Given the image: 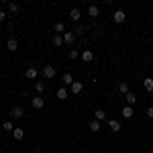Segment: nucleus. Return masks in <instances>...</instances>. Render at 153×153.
Returning a JSON list of instances; mask_svg holds the SVG:
<instances>
[{"label":"nucleus","mask_w":153,"mask_h":153,"mask_svg":"<svg viewBox=\"0 0 153 153\" xmlns=\"http://www.w3.org/2000/svg\"><path fill=\"white\" fill-rule=\"evenodd\" d=\"M125 19H127V14H125V10H117L114 12V14H112V21H114V23H125Z\"/></svg>","instance_id":"obj_1"},{"label":"nucleus","mask_w":153,"mask_h":153,"mask_svg":"<svg viewBox=\"0 0 153 153\" xmlns=\"http://www.w3.org/2000/svg\"><path fill=\"white\" fill-rule=\"evenodd\" d=\"M43 76H45L47 80L55 78V68H53V65H45V68H43Z\"/></svg>","instance_id":"obj_2"},{"label":"nucleus","mask_w":153,"mask_h":153,"mask_svg":"<svg viewBox=\"0 0 153 153\" xmlns=\"http://www.w3.org/2000/svg\"><path fill=\"white\" fill-rule=\"evenodd\" d=\"M25 114V110H23V106H14V108H12L10 110V117L12 118H21Z\"/></svg>","instance_id":"obj_3"},{"label":"nucleus","mask_w":153,"mask_h":153,"mask_svg":"<svg viewBox=\"0 0 153 153\" xmlns=\"http://www.w3.org/2000/svg\"><path fill=\"white\" fill-rule=\"evenodd\" d=\"M108 127H110V131H112V133H118V131H120V123H118V120H114V118H110V120H108Z\"/></svg>","instance_id":"obj_4"},{"label":"nucleus","mask_w":153,"mask_h":153,"mask_svg":"<svg viewBox=\"0 0 153 153\" xmlns=\"http://www.w3.org/2000/svg\"><path fill=\"white\" fill-rule=\"evenodd\" d=\"M6 49H8V51H16V49H19V41H16V39H8V41H6Z\"/></svg>","instance_id":"obj_5"},{"label":"nucleus","mask_w":153,"mask_h":153,"mask_svg":"<svg viewBox=\"0 0 153 153\" xmlns=\"http://www.w3.org/2000/svg\"><path fill=\"white\" fill-rule=\"evenodd\" d=\"M104 117H106V112L102 110V108H96V110H94V120L102 123V120H104Z\"/></svg>","instance_id":"obj_6"},{"label":"nucleus","mask_w":153,"mask_h":153,"mask_svg":"<svg viewBox=\"0 0 153 153\" xmlns=\"http://www.w3.org/2000/svg\"><path fill=\"white\" fill-rule=\"evenodd\" d=\"M82 90H84V84L82 82H74V84H71V94H80Z\"/></svg>","instance_id":"obj_7"},{"label":"nucleus","mask_w":153,"mask_h":153,"mask_svg":"<svg viewBox=\"0 0 153 153\" xmlns=\"http://www.w3.org/2000/svg\"><path fill=\"white\" fill-rule=\"evenodd\" d=\"M31 104H33V108H43V106H45V100H43L41 96H37V98H33Z\"/></svg>","instance_id":"obj_8"},{"label":"nucleus","mask_w":153,"mask_h":153,"mask_svg":"<svg viewBox=\"0 0 153 153\" xmlns=\"http://www.w3.org/2000/svg\"><path fill=\"white\" fill-rule=\"evenodd\" d=\"M125 98H127V106H135V104H137V96L133 94V92H129Z\"/></svg>","instance_id":"obj_9"},{"label":"nucleus","mask_w":153,"mask_h":153,"mask_svg":"<svg viewBox=\"0 0 153 153\" xmlns=\"http://www.w3.org/2000/svg\"><path fill=\"white\" fill-rule=\"evenodd\" d=\"M82 59H84V61H86V63H90V61L94 59V53H92L90 49H86V51H84V53H82Z\"/></svg>","instance_id":"obj_10"},{"label":"nucleus","mask_w":153,"mask_h":153,"mask_svg":"<svg viewBox=\"0 0 153 153\" xmlns=\"http://www.w3.org/2000/svg\"><path fill=\"white\" fill-rule=\"evenodd\" d=\"M143 86H145L147 92H153V78H145L143 80Z\"/></svg>","instance_id":"obj_11"},{"label":"nucleus","mask_w":153,"mask_h":153,"mask_svg":"<svg viewBox=\"0 0 153 153\" xmlns=\"http://www.w3.org/2000/svg\"><path fill=\"white\" fill-rule=\"evenodd\" d=\"M12 137H14L16 141H21V139H23V137H25V131H23V129H19V127H16V129L12 131Z\"/></svg>","instance_id":"obj_12"},{"label":"nucleus","mask_w":153,"mask_h":153,"mask_svg":"<svg viewBox=\"0 0 153 153\" xmlns=\"http://www.w3.org/2000/svg\"><path fill=\"white\" fill-rule=\"evenodd\" d=\"M80 16H82V12L78 10V8H71L70 10V19L71 21H80Z\"/></svg>","instance_id":"obj_13"},{"label":"nucleus","mask_w":153,"mask_h":153,"mask_svg":"<svg viewBox=\"0 0 153 153\" xmlns=\"http://www.w3.org/2000/svg\"><path fill=\"white\" fill-rule=\"evenodd\" d=\"M123 118H133V106H125L123 108Z\"/></svg>","instance_id":"obj_14"},{"label":"nucleus","mask_w":153,"mask_h":153,"mask_svg":"<svg viewBox=\"0 0 153 153\" xmlns=\"http://www.w3.org/2000/svg\"><path fill=\"white\" fill-rule=\"evenodd\" d=\"M25 76H27V78H29V80H35V78H37V68H29V70H27V74H25Z\"/></svg>","instance_id":"obj_15"},{"label":"nucleus","mask_w":153,"mask_h":153,"mask_svg":"<svg viewBox=\"0 0 153 153\" xmlns=\"http://www.w3.org/2000/svg\"><path fill=\"white\" fill-rule=\"evenodd\" d=\"M68 96H70V92H68L65 88H59V90H57V98H59V100H65Z\"/></svg>","instance_id":"obj_16"},{"label":"nucleus","mask_w":153,"mask_h":153,"mask_svg":"<svg viewBox=\"0 0 153 153\" xmlns=\"http://www.w3.org/2000/svg\"><path fill=\"white\" fill-rule=\"evenodd\" d=\"M98 12H100V8H98L96 4H92V6H88V14H90V16H98Z\"/></svg>","instance_id":"obj_17"},{"label":"nucleus","mask_w":153,"mask_h":153,"mask_svg":"<svg viewBox=\"0 0 153 153\" xmlns=\"http://www.w3.org/2000/svg\"><path fill=\"white\" fill-rule=\"evenodd\" d=\"M63 43H74V39H76V35L74 33H63Z\"/></svg>","instance_id":"obj_18"},{"label":"nucleus","mask_w":153,"mask_h":153,"mask_svg":"<svg viewBox=\"0 0 153 153\" xmlns=\"http://www.w3.org/2000/svg\"><path fill=\"white\" fill-rule=\"evenodd\" d=\"M118 92H120V94H125V96H127V94H129V86H127L125 82H120V84H118Z\"/></svg>","instance_id":"obj_19"},{"label":"nucleus","mask_w":153,"mask_h":153,"mask_svg":"<svg viewBox=\"0 0 153 153\" xmlns=\"http://www.w3.org/2000/svg\"><path fill=\"white\" fill-rule=\"evenodd\" d=\"M90 131H92V133H98V131H100V123H98V120H90Z\"/></svg>","instance_id":"obj_20"},{"label":"nucleus","mask_w":153,"mask_h":153,"mask_svg":"<svg viewBox=\"0 0 153 153\" xmlns=\"http://www.w3.org/2000/svg\"><path fill=\"white\" fill-rule=\"evenodd\" d=\"M53 45H55V47H61V45H63V37L55 35V37H53Z\"/></svg>","instance_id":"obj_21"},{"label":"nucleus","mask_w":153,"mask_h":153,"mask_svg":"<svg viewBox=\"0 0 153 153\" xmlns=\"http://www.w3.org/2000/svg\"><path fill=\"white\" fill-rule=\"evenodd\" d=\"M2 129H4V131H14L16 127L12 125V120H4V125H2Z\"/></svg>","instance_id":"obj_22"},{"label":"nucleus","mask_w":153,"mask_h":153,"mask_svg":"<svg viewBox=\"0 0 153 153\" xmlns=\"http://www.w3.org/2000/svg\"><path fill=\"white\" fill-rule=\"evenodd\" d=\"M35 90L39 92V94H43V92H45V84H43V82H37L35 84Z\"/></svg>","instance_id":"obj_23"},{"label":"nucleus","mask_w":153,"mask_h":153,"mask_svg":"<svg viewBox=\"0 0 153 153\" xmlns=\"http://www.w3.org/2000/svg\"><path fill=\"white\" fill-rule=\"evenodd\" d=\"M63 84H65V86H71V84H74V80H71V74H65V76H63Z\"/></svg>","instance_id":"obj_24"},{"label":"nucleus","mask_w":153,"mask_h":153,"mask_svg":"<svg viewBox=\"0 0 153 153\" xmlns=\"http://www.w3.org/2000/svg\"><path fill=\"white\" fill-rule=\"evenodd\" d=\"M63 29H65V27H63L61 23H57V25H55V35H59V33H63Z\"/></svg>","instance_id":"obj_25"},{"label":"nucleus","mask_w":153,"mask_h":153,"mask_svg":"<svg viewBox=\"0 0 153 153\" xmlns=\"http://www.w3.org/2000/svg\"><path fill=\"white\" fill-rule=\"evenodd\" d=\"M78 57H80V53H78L76 49H71L70 51V59H78Z\"/></svg>","instance_id":"obj_26"},{"label":"nucleus","mask_w":153,"mask_h":153,"mask_svg":"<svg viewBox=\"0 0 153 153\" xmlns=\"http://www.w3.org/2000/svg\"><path fill=\"white\" fill-rule=\"evenodd\" d=\"M84 31H86V29H84L82 25H78V27H76V31H74V35H76V33H78V35H82Z\"/></svg>","instance_id":"obj_27"},{"label":"nucleus","mask_w":153,"mask_h":153,"mask_svg":"<svg viewBox=\"0 0 153 153\" xmlns=\"http://www.w3.org/2000/svg\"><path fill=\"white\" fill-rule=\"evenodd\" d=\"M8 8H10L12 12H19V4H14V2H10V4H8Z\"/></svg>","instance_id":"obj_28"},{"label":"nucleus","mask_w":153,"mask_h":153,"mask_svg":"<svg viewBox=\"0 0 153 153\" xmlns=\"http://www.w3.org/2000/svg\"><path fill=\"white\" fill-rule=\"evenodd\" d=\"M4 19H6V12H4V10H2V8H0V23H2Z\"/></svg>","instance_id":"obj_29"},{"label":"nucleus","mask_w":153,"mask_h":153,"mask_svg":"<svg viewBox=\"0 0 153 153\" xmlns=\"http://www.w3.org/2000/svg\"><path fill=\"white\" fill-rule=\"evenodd\" d=\"M147 117L153 118V106H151V108H147Z\"/></svg>","instance_id":"obj_30"}]
</instances>
